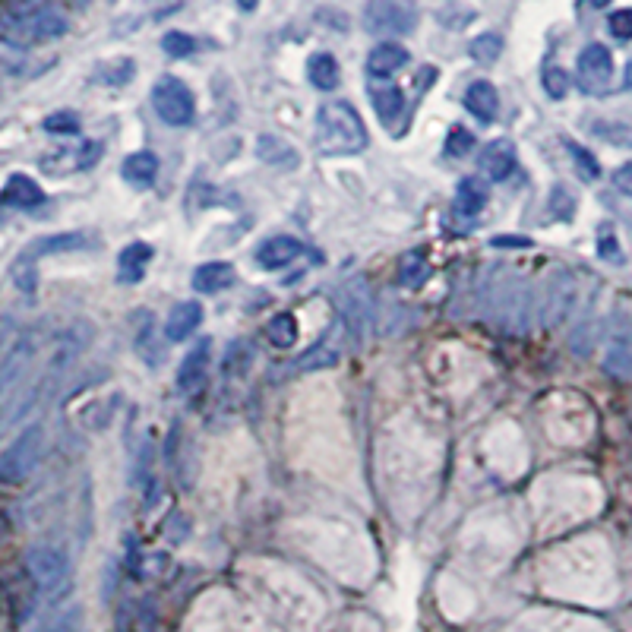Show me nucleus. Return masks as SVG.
I'll use <instances>...</instances> for the list:
<instances>
[{
  "mask_svg": "<svg viewBox=\"0 0 632 632\" xmlns=\"http://www.w3.org/2000/svg\"><path fill=\"white\" fill-rule=\"evenodd\" d=\"M67 16L45 0H10L0 7V42L13 48H32L64 38Z\"/></svg>",
  "mask_w": 632,
  "mask_h": 632,
  "instance_id": "nucleus-1",
  "label": "nucleus"
},
{
  "mask_svg": "<svg viewBox=\"0 0 632 632\" xmlns=\"http://www.w3.org/2000/svg\"><path fill=\"white\" fill-rule=\"evenodd\" d=\"M316 143L326 155H354L367 146V127L348 102H326L316 111Z\"/></svg>",
  "mask_w": 632,
  "mask_h": 632,
  "instance_id": "nucleus-2",
  "label": "nucleus"
},
{
  "mask_svg": "<svg viewBox=\"0 0 632 632\" xmlns=\"http://www.w3.org/2000/svg\"><path fill=\"white\" fill-rule=\"evenodd\" d=\"M26 569L32 582L38 585V591L48 601H61L70 591V579H73V566L64 547L54 544H35L26 553Z\"/></svg>",
  "mask_w": 632,
  "mask_h": 632,
  "instance_id": "nucleus-3",
  "label": "nucleus"
},
{
  "mask_svg": "<svg viewBox=\"0 0 632 632\" xmlns=\"http://www.w3.org/2000/svg\"><path fill=\"white\" fill-rule=\"evenodd\" d=\"M42 452H45V427L29 424L4 452H0V484H10V487L23 484L38 468Z\"/></svg>",
  "mask_w": 632,
  "mask_h": 632,
  "instance_id": "nucleus-4",
  "label": "nucleus"
},
{
  "mask_svg": "<svg viewBox=\"0 0 632 632\" xmlns=\"http://www.w3.org/2000/svg\"><path fill=\"white\" fill-rule=\"evenodd\" d=\"M152 108L168 127H187V124H193V117H196L193 92L177 76H162L152 86Z\"/></svg>",
  "mask_w": 632,
  "mask_h": 632,
  "instance_id": "nucleus-5",
  "label": "nucleus"
},
{
  "mask_svg": "<svg viewBox=\"0 0 632 632\" xmlns=\"http://www.w3.org/2000/svg\"><path fill=\"white\" fill-rule=\"evenodd\" d=\"M361 23L370 35H408L418 26V10L405 0H367Z\"/></svg>",
  "mask_w": 632,
  "mask_h": 632,
  "instance_id": "nucleus-6",
  "label": "nucleus"
},
{
  "mask_svg": "<svg viewBox=\"0 0 632 632\" xmlns=\"http://www.w3.org/2000/svg\"><path fill=\"white\" fill-rule=\"evenodd\" d=\"M614 79V57L604 45H588L582 48L576 61V83L585 95H604Z\"/></svg>",
  "mask_w": 632,
  "mask_h": 632,
  "instance_id": "nucleus-7",
  "label": "nucleus"
},
{
  "mask_svg": "<svg viewBox=\"0 0 632 632\" xmlns=\"http://www.w3.org/2000/svg\"><path fill=\"white\" fill-rule=\"evenodd\" d=\"M32 361H35V339L32 335H19L13 348L7 351V358L0 361V399H10V392L23 383Z\"/></svg>",
  "mask_w": 632,
  "mask_h": 632,
  "instance_id": "nucleus-8",
  "label": "nucleus"
},
{
  "mask_svg": "<svg viewBox=\"0 0 632 632\" xmlns=\"http://www.w3.org/2000/svg\"><path fill=\"white\" fill-rule=\"evenodd\" d=\"M301 241L298 237H291V234H275L269 237V241L260 244V250H256V263H260L263 269L275 272V269H285L291 266L294 260L301 256Z\"/></svg>",
  "mask_w": 632,
  "mask_h": 632,
  "instance_id": "nucleus-9",
  "label": "nucleus"
},
{
  "mask_svg": "<svg viewBox=\"0 0 632 632\" xmlns=\"http://www.w3.org/2000/svg\"><path fill=\"white\" fill-rule=\"evenodd\" d=\"M209 361H212V345H209V339L196 342V345L187 351V358H184L181 370H177V389H184V392L200 389L203 380H206Z\"/></svg>",
  "mask_w": 632,
  "mask_h": 632,
  "instance_id": "nucleus-10",
  "label": "nucleus"
},
{
  "mask_svg": "<svg viewBox=\"0 0 632 632\" xmlns=\"http://www.w3.org/2000/svg\"><path fill=\"white\" fill-rule=\"evenodd\" d=\"M516 165H519L516 146L509 140H493L481 152V168L487 171L490 181H506V177H512V171H516Z\"/></svg>",
  "mask_w": 632,
  "mask_h": 632,
  "instance_id": "nucleus-11",
  "label": "nucleus"
},
{
  "mask_svg": "<svg viewBox=\"0 0 632 632\" xmlns=\"http://www.w3.org/2000/svg\"><path fill=\"white\" fill-rule=\"evenodd\" d=\"M465 108L478 117V121L490 124V121H497V114H500V92L493 89L487 79H478V83H471L465 89Z\"/></svg>",
  "mask_w": 632,
  "mask_h": 632,
  "instance_id": "nucleus-12",
  "label": "nucleus"
},
{
  "mask_svg": "<svg viewBox=\"0 0 632 632\" xmlns=\"http://www.w3.org/2000/svg\"><path fill=\"white\" fill-rule=\"evenodd\" d=\"M200 323H203V307L196 304V301H184V304H177L168 313L165 335H168L171 342H184V339H190L196 329H200Z\"/></svg>",
  "mask_w": 632,
  "mask_h": 632,
  "instance_id": "nucleus-13",
  "label": "nucleus"
},
{
  "mask_svg": "<svg viewBox=\"0 0 632 632\" xmlns=\"http://www.w3.org/2000/svg\"><path fill=\"white\" fill-rule=\"evenodd\" d=\"M402 67H408V51L402 45H395V42H383L370 51L367 57V73L370 76H392V73H399Z\"/></svg>",
  "mask_w": 632,
  "mask_h": 632,
  "instance_id": "nucleus-14",
  "label": "nucleus"
},
{
  "mask_svg": "<svg viewBox=\"0 0 632 632\" xmlns=\"http://www.w3.org/2000/svg\"><path fill=\"white\" fill-rule=\"evenodd\" d=\"M7 206H16V209H32V206H42L45 203V190L38 187L32 177L26 174H13L7 187H4V196H0Z\"/></svg>",
  "mask_w": 632,
  "mask_h": 632,
  "instance_id": "nucleus-15",
  "label": "nucleus"
},
{
  "mask_svg": "<svg viewBox=\"0 0 632 632\" xmlns=\"http://www.w3.org/2000/svg\"><path fill=\"white\" fill-rule=\"evenodd\" d=\"M256 155H260V162L272 165V168H298L301 165V155L294 152V146H288L285 140L272 133H263L260 140H256Z\"/></svg>",
  "mask_w": 632,
  "mask_h": 632,
  "instance_id": "nucleus-16",
  "label": "nucleus"
},
{
  "mask_svg": "<svg viewBox=\"0 0 632 632\" xmlns=\"http://www.w3.org/2000/svg\"><path fill=\"white\" fill-rule=\"evenodd\" d=\"M234 285V266L228 263H203L193 272V288L200 294H219Z\"/></svg>",
  "mask_w": 632,
  "mask_h": 632,
  "instance_id": "nucleus-17",
  "label": "nucleus"
},
{
  "mask_svg": "<svg viewBox=\"0 0 632 632\" xmlns=\"http://www.w3.org/2000/svg\"><path fill=\"white\" fill-rule=\"evenodd\" d=\"M370 98H373V108H377V117H380V121H383L386 127L395 124V121H399V117L405 114V92H402L399 86H392V83H386V86H373Z\"/></svg>",
  "mask_w": 632,
  "mask_h": 632,
  "instance_id": "nucleus-18",
  "label": "nucleus"
},
{
  "mask_svg": "<svg viewBox=\"0 0 632 632\" xmlns=\"http://www.w3.org/2000/svg\"><path fill=\"white\" fill-rule=\"evenodd\" d=\"M121 174H124V181H127V184L146 190V187H152L155 174H158V158H155L152 152H133V155L124 158Z\"/></svg>",
  "mask_w": 632,
  "mask_h": 632,
  "instance_id": "nucleus-19",
  "label": "nucleus"
},
{
  "mask_svg": "<svg viewBox=\"0 0 632 632\" xmlns=\"http://www.w3.org/2000/svg\"><path fill=\"white\" fill-rule=\"evenodd\" d=\"M307 76H310V83H313L316 89L329 92V89L339 86L342 70H339V61H335L332 54L320 51V54H313L310 61H307Z\"/></svg>",
  "mask_w": 632,
  "mask_h": 632,
  "instance_id": "nucleus-20",
  "label": "nucleus"
},
{
  "mask_svg": "<svg viewBox=\"0 0 632 632\" xmlns=\"http://www.w3.org/2000/svg\"><path fill=\"white\" fill-rule=\"evenodd\" d=\"M149 260H152V247L146 241H133L130 247H124L121 260H117L121 263V279L124 282H140Z\"/></svg>",
  "mask_w": 632,
  "mask_h": 632,
  "instance_id": "nucleus-21",
  "label": "nucleus"
},
{
  "mask_svg": "<svg viewBox=\"0 0 632 632\" xmlns=\"http://www.w3.org/2000/svg\"><path fill=\"white\" fill-rule=\"evenodd\" d=\"M83 623H86V614L79 604H67L61 610H54V614L48 620L38 623L32 632H83Z\"/></svg>",
  "mask_w": 632,
  "mask_h": 632,
  "instance_id": "nucleus-22",
  "label": "nucleus"
},
{
  "mask_svg": "<svg viewBox=\"0 0 632 632\" xmlns=\"http://www.w3.org/2000/svg\"><path fill=\"white\" fill-rule=\"evenodd\" d=\"M83 247H86V234L67 231V234H54V237H42V241H35L26 250V256L38 260V256H48V253H67V250H83Z\"/></svg>",
  "mask_w": 632,
  "mask_h": 632,
  "instance_id": "nucleus-23",
  "label": "nucleus"
},
{
  "mask_svg": "<svg viewBox=\"0 0 632 632\" xmlns=\"http://www.w3.org/2000/svg\"><path fill=\"white\" fill-rule=\"evenodd\" d=\"M456 206L462 215H478L487 206V187L481 177H465L459 184V196H456Z\"/></svg>",
  "mask_w": 632,
  "mask_h": 632,
  "instance_id": "nucleus-24",
  "label": "nucleus"
},
{
  "mask_svg": "<svg viewBox=\"0 0 632 632\" xmlns=\"http://www.w3.org/2000/svg\"><path fill=\"white\" fill-rule=\"evenodd\" d=\"M266 335L275 348H291L298 342V320H294V313H275L266 326Z\"/></svg>",
  "mask_w": 632,
  "mask_h": 632,
  "instance_id": "nucleus-25",
  "label": "nucleus"
},
{
  "mask_svg": "<svg viewBox=\"0 0 632 632\" xmlns=\"http://www.w3.org/2000/svg\"><path fill=\"white\" fill-rule=\"evenodd\" d=\"M468 51H471V57H474L478 64H493V61H497V57L503 54V38H500V35H493V32L478 35V38L471 42Z\"/></svg>",
  "mask_w": 632,
  "mask_h": 632,
  "instance_id": "nucleus-26",
  "label": "nucleus"
},
{
  "mask_svg": "<svg viewBox=\"0 0 632 632\" xmlns=\"http://www.w3.org/2000/svg\"><path fill=\"white\" fill-rule=\"evenodd\" d=\"M541 86H544V92L553 98V102H560V98H566V92H569V76H566L563 67L547 64L541 70Z\"/></svg>",
  "mask_w": 632,
  "mask_h": 632,
  "instance_id": "nucleus-27",
  "label": "nucleus"
},
{
  "mask_svg": "<svg viewBox=\"0 0 632 632\" xmlns=\"http://www.w3.org/2000/svg\"><path fill=\"white\" fill-rule=\"evenodd\" d=\"M566 152L572 155V162L579 165V174L585 177V181H598V177H601V165H598L595 155H591L588 149H582L579 143H572V140H566Z\"/></svg>",
  "mask_w": 632,
  "mask_h": 632,
  "instance_id": "nucleus-28",
  "label": "nucleus"
},
{
  "mask_svg": "<svg viewBox=\"0 0 632 632\" xmlns=\"http://www.w3.org/2000/svg\"><path fill=\"white\" fill-rule=\"evenodd\" d=\"M335 361H339V348H329V342H320L298 361V370H320V367H332Z\"/></svg>",
  "mask_w": 632,
  "mask_h": 632,
  "instance_id": "nucleus-29",
  "label": "nucleus"
},
{
  "mask_svg": "<svg viewBox=\"0 0 632 632\" xmlns=\"http://www.w3.org/2000/svg\"><path fill=\"white\" fill-rule=\"evenodd\" d=\"M607 367H614L617 373H632V329L623 335V339L614 342V348H610Z\"/></svg>",
  "mask_w": 632,
  "mask_h": 632,
  "instance_id": "nucleus-30",
  "label": "nucleus"
},
{
  "mask_svg": "<svg viewBox=\"0 0 632 632\" xmlns=\"http://www.w3.org/2000/svg\"><path fill=\"white\" fill-rule=\"evenodd\" d=\"M13 282L19 285V291H26V294H32L35 291V285H38V275H35V260L32 256H19V260L13 263Z\"/></svg>",
  "mask_w": 632,
  "mask_h": 632,
  "instance_id": "nucleus-31",
  "label": "nucleus"
},
{
  "mask_svg": "<svg viewBox=\"0 0 632 632\" xmlns=\"http://www.w3.org/2000/svg\"><path fill=\"white\" fill-rule=\"evenodd\" d=\"M45 130L57 133V136H73V133H79V117L73 111H54L45 117Z\"/></svg>",
  "mask_w": 632,
  "mask_h": 632,
  "instance_id": "nucleus-32",
  "label": "nucleus"
},
{
  "mask_svg": "<svg viewBox=\"0 0 632 632\" xmlns=\"http://www.w3.org/2000/svg\"><path fill=\"white\" fill-rule=\"evenodd\" d=\"M162 48H165V54H171V57H187V54H193L196 51V42L187 35V32H168L165 38H162Z\"/></svg>",
  "mask_w": 632,
  "mask_h": 632,
  "instance_id": "nucleus-33",
  "label": "nucleus"
},
{
  "mask_svg": "<svg viewBox=\"0 0 632 632\" xmlns=\"http://www.w3.org/2000/svg\"><path fill=\"white\" fill-rule=\"evenodd\" d=\"M607 29H610V35H614V38H620V42H629V38H632V7H623L617 13H610Z\"/></svg>",
  "mask_w": 632,
  "mask_h": 632,
  "instance_id": "nucleus-34",
  "label": "nucleus"
},
{
  "mask_svg": "<svg viewBox=\"0 0 632 632\" xmlns=\"http://www.w3.org/2000/svg\"><path fill=\"white\" fill-rule=\"evenodd\" d=\"M471 149H474V136L465 127H452L446 136V152L459 158V155H468Z\"/></svg>",
  "mask_w": 632,
  "mask_h": 632,
  "instance_id": "nucleus-35",
  "label": "nucleus"
},
{
  "mask_svg": "<svg viewBox=\"0 0 632 632\" xmlns=\"http://www.w3.org/2000/svg\"><path fill=\"white\" fill-rule=\"evenodd\" d=\"M550 212L557 215V219H572V212H576V200H572L566 187L553 190V196H550Z\"/></svg>",
  "mask_w": 632,
  "mask_h": 632,
  "instance_id": "nucleus-36",
  "label": "nucleus"
},
{
  "mask_svg": "<svg viewBox=\"0 0 632 632\" xmlns=\"http://www.w3.org/2000/svg\"><path fill=\"white\" fill-rule=\"evenodd\" d=\"M424 279H427V266H424L421 256H411V260H405V263H402V285L418 288Z\"/></svg>",
  "mask_w": 632,
  "mask_h": 632,
  "instance_id": "nucleus-37",
  "label": "nucleus"
},
{
  "mask_svg": "<svg viewBox=\"0 0 632 632\" xmlns=\"http://www.w3.org/2000/svg\"><path fill=\"white\" fill-rule=\"evenodd\" d=\"M19 339V329L10 316H0V361L7 358V351L13 348V342Z\"/></svg>",
  "mask_w": 632,
  "mask_h": 632,
  "instance_id": "nucleus-38",
  "label": "nucleus"
},
{
  "mask_svg": "<svg viewBox=\"0 0 632 632\" xmlns=\"http://www.w3.org/2000/svg\"><path fill=\"white\" fill-rule=\"evenodd\" d=\"M98 158H102V143H98V140H86V143H83V149H79L76 165L86 171V168H92V165L98 162Z\"/></svg>",
  "mask_w": 632,
  "mask_h": 632,
  "instance_id": "nucleus-39",
  "label": "nucleus"
},
{
  "mask_svg": "<svg viewBox=\"0 0 632 632\" xmlns=\"http://www.w3.org/2000/svg\"><path fill=\"white\" fill-rule=\"evenodd\" d=\"M614 187H617L620 193L632 196V162H626V165H620V168L614 171Z\"/></svg>",
  "mask_w": 632,
  "mask_h": 632,
  "instance_id": "nucleus-40",
  "label": "nucleus"
},
{
  "mask_svg": "<svg viewBox=\"0 0 632 632\" xmlns=\"http://www.w3.org/2000/svg\"><path fill=\"white\" fill-rule=\"evenodd\" d=\"M493 247H516V250H525V247H531V241H528V237H522V234H516V237H493Z\"/></svg>",
  "mask_w": 632,
  "mask_h": 632,
  "instance_id": "nucleus-41",
  "label": "nucleus"
},
{
  "mask_svg": "<svg viewBox=\"0 0 632 632\" xmlns=\"http://www.w3.org/2000/svg\"><path fill=\"white\" fill-rule=\"evenodd\" d=\"M601 256H604V260H620L617 237H610V234H604V237H601Z\"/></svg>",
  "mask_w": 632,
  "mask_h": 632,
  "instance_id": "nucleus-42",
  "label": "nucleus"
},
{
  "mask_svg": "<svg viewBox=\"0 0 632 632\" xmlns=\"http://www.w3.org/2000/svg\"><path fill=\"white\" fill-rule=\"evenodd\" d=\"M237 7H241L244 13H253L256 7H260V0H237Z\"/></svg>",
  "mask_w": 632,
  "mask_h": 632,
  "instance_id": "nucleus-43",
  "label": "nucleus"
},
{
  "mask_svg": "<svg viewBox=\"0 0 632 632\" xmlns=\"http://www.w3.org/2000/svg\"><path fill=\"white\" fill-rule=\"evenodd\" d=\"M626 89H632V61L626 64Z\"/></svg>",
  "mask_w": 632,
  "mask_h": 632,
  "instance_id": "nucleus-44",
  "label": "nucleus"
},
{
  "mask_svg": "<svg viewBox=\"0 0 632 632\" xmlns=\"http://www.w3.org/2000/svg\"><path fill=\"white\" fill-rule=\"evenodd\" d=\"M588 4L595 7V10H601V7H607V4H610V0H588Z\"/></svg>",
  "mask_w": 632,
  "mask_h": 632,
  "instance_id": "nucleus-45",
  "label": "nucleus"
}]
</instances>
